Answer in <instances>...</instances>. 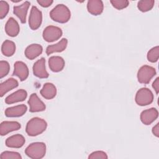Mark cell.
Masks as SVG:
<instances>
[{
  "instance_id": "cell-4",
  "label": "cell",
  "mask_w": 159,
  "mask_h": 159,
  "mask_svg": "<svg viewBox=\"0 0 159 159\" xmlns=\"http://www.w3.org/2000/svg\"><path fill=\"white\" fill-rule=\"evenodd\" d=\"M153 94L150 89L142 88L136 93L135 100L139 106H144L150 104L153 102Z\"/></svg>"
},
{
  "instance_id": "cell-14",
  "label": "cell",
  "mask_w": 159,
  "mask_h": 159,
  "mask_svg": "<svg viewBox=\"0 0 159 159\" xmlns=\"http://www.w3.org/2000/svg\"><path fill=\"white\" fill-rule=\"evenodd\" d=\"M27 96V93L23 89H19L10 95L7 96L5 99V102L7 104H11L24 101Z\"/></svg>"
},
{
  "instance_id": "cell-15",
  "label": "cell",
  "mask_w": 159,
  "mask_h": 159,
  "mask_svg": "<svg viewBox=\"0 0 159 159\" xmlns=\"http://www.w3.org/2000/svg\"><path fill=\"white\" fill-rule=\"evenodd\" d=\"M25 142L24 137L21 134H15L9 137L5 142L6 145L7 147L19 148L22 147Z\"/></svg>"
},
{
  "instance_id": "cell-26",
  "label": "cell",
  "mask_w": 159,
  "mask_h": 159,
  "mask_svg": "<svg viewBox=\"0 0 159 159\" xmlns=\"http://www.w3.org/2000/svg\"><path fill=\"white\" fill-rule=\"evenodd\" d=\"M147 60L151 63L157 62L159 58V47L156 46L152 48L147 53Z\"/></svg>"
},
{
  "instance_id": "cell-12",
  "label": "cell",
  "mask_w": 159,
  "mask_h": 159,
  "mask_svg": "<svg viewBox=\"0 0 159 159\" xmlns=\"http://www.w3.org/2000/svg\"><path fill=\"white\" fill-rule=\"evenodd\" d=\"M30 3L29 1H25L19 6H15L13 7V13L20 19L23 24L26 22V17L28 9L30 7Z\"/></svg>"
},
{
  "instance_id": "cell-21",
  "label": "cell",
  "mask_w": 159,
  "mask_h": 159,
  "mask_svg": "<svg viewBox=\"0 0 159 159\" xmlns=\"http://www.w3.org/2000/svg\"><path fill=\"white\" fill-rule=\"evenodd\" d=\"M40 94L46 99H52L57 94V88L52 83H46L40 90Z\"/></svg>"
},
{
  "instance_id": "cell-28",
  "label": "cell",
  "mask_w": 159,
  "mask_h": 159,
  "mask_svg": "<svg viewBox=\"0 0 159 159\" xmlns=\"http://www.w3.org/2000/svg\"><path fill=\"white\" fill-rule=\"evenodd\" d=\"M110 2L114 8L118 10L123 9L129 4V2L127 0H111Z\"/></svg>"
},
{
  "instance_id": "cell-24",
  "label": "cell",
  "mask_w": 159,
  "mask_h": 159,
  "mask_svg": "<svg viewBox=\"0 0 159 159\" xmlns=\"http://www.w3.org/2000/svg\"><path fill=\"white\" fill-rule=\"evenodd\" d=\"M16 44L14 42L6 40L3 42L1 46V52L6 57L12 56L16 52Z\"/></svg>"
},
{
  "instance_id": "cell-31",
  "label": "cell",
  "mask_w": 159,
  "mask_h": 159,
  "mask_svg": "<svg viewBox=\"0 0 159 159\" xmlns=\"http://www.w3.org/2000/svg\"><path fill=\"white\" fill-rule=\"evenodd\" d=\"M108 158L106 152L103 151H95L92 152L88 157L89 159H107Z\"/></svg>"
},
{
  "instance_id": "cell-25",
  "label": "cell",
  "mask_w": 159,
  "mask_h": 159,
  "mask_svg": "<svg viewBox=\"0 0 159 159\" xmlns=\"http://www.w3.org/2000/svg\"><path fill=\"white\" fill-rule=\"evenodd\" d=\"M155 1L153 0H142L137 3L138 9L142 12L150 11L154 6Z\"/></svg>"
},
{
  "instance_id": "cell-20",
  "label": "cell",
  "mask_w": 159,
  "mask_h": 159,
  "mask_svg": "<svg viewBox=\"0 0 159 159\" xmlns=\"http://www.w3.org/2000/svg\"><path fill=\"white\" fill-rule=\"evenodd\" d=\"M43 52V47L41 45L33 43L29 45L25 50V57L29 60H34L38 57Z\"/></svg>"
},
{
  "instance_id": "cell-1",
  "label": "cell",
  "mask_w": 159,
  "mask_h": 159,
  "mask_svg": "<svg viewBox=\"0 0 159 159\" xmlns=\"http://www.w3.org/2000/svg\"><path fill=\"white\" fill-rule=\"evenodd\" d=\"M47 127V122L40 117H33L26 124L25 132L31 137L39 135L43 133Z\"/></svg>"
},
{
  "instance_id": "cell-29",
  "label": "cell",
  "mask_w": 159,
  "mask_h": 159,
  "mask_svg": "<svg viewBox=\"0 0 159 159\" xmlns=\"http://www.w3.org/2000/svg\"><path fill=\"white\" fill-rule=\"evenodd\" d=\"M10 65L6 61L1 60L0 61V78L5 77L9 72Z\"/></svg>"
},
{
  "instance_id": "cell-13",
  "label": "cell",
  "mask_w": 159,
  "mask_h": 159,
  "mask_svg": "<svg viewBox=\"0 0 159 159\" xmlns=\"http://www.w3.org/2000/svg\"><path fill=\"white\" fill-rule=\"evenodd\" d=\"M21 125L16 121H3L0 125V134L3 136L7 134L20 129Z\"/></svg>"
},
{
  "instance_id": "cell-3",
  "label": "cell",
  "mask_w": 159,
  "mask_h": 159,
  "mask_svg": "<svg viewBox=\"0 0 159 159\" xmlns=\"http://www.w3.org/2000/svg\"><path fill=\"white\" fill-rule=\"evenodd\" d=\"M25 153L30 158H42L46 153V145L43 142L32 143L25 148Z\"/></svg>"
},
{
  "instance_id": "cell-9",
  "label": "cell",
  "mask_w": 159,
  "mask_h": 159,
  "mask_svg": "<svg viewBox=\"0 0 159 159\" xmlns=\"http://www.w3.org/2000/svg\"><path fill=\"white\" fill-rule=\"evenodd\" d=\"M158 117V111L156 108L152 107L143 111L140 116L141 122L145 125H150Z\"/></svg>"
},
{
  "instance_id": "cell-16",
  "label": "cell",
  "mask_w": 159,
  "mask_h": 159,
  "mask_svg": "<svg viewBox=\"0 0 159 159\" xmlns=\"http://www.w3.org/2000/svg\"><path fill=\"white\" fill-rule=\"evenodd\" d=\"M27 107L25 104H20L7 108L5 116L7 117H17L22 116L26 112Z\"/></svg>"
},
{
  "instance_id": "cell-2",
  "label": "cell",
  "mask_w": 159,
  "mask_h": 159,
  "mask_svg": "<svg viewBox=\"0 0 159 159\" xmlns=\"http://www.w3.org/2000/svg\"><path fill=\"white\" fill-rule=\"evenodd\" d=\"M50 16L55 22L66 23L71 17V12L66 6L63 4H59L51 10Z\"/></svg>"
},
{
  "instance_id": "cell-27",
  "label": "cell",
  "mask_w": 159,
  "mask_h": 159,
  "mask_svg": "<svg viewBox=\"0 0 159 159\" xmlns=\"http://www.w3.org/2000/svg\"><path fill=\"white\" fill-rule=\"evenodd\" d=\"M0 158L1 159H21V155L16 152L5 151L1 153Z\"/></svg>"
},
{
  "instance_id": "cell-5",
  "label": "cell",
  "mask_w": 159,
  "mask_h": 159,
  "mask_svg": "<svg viewBox=\"0 0 159 159\" xmlns=\"http://www.w3.org/2000/svg\"><path fill=\"white\" fill-rule=\"evenodd\" d=\"M156 73L155 68L149 65H143L139 68L137 72V80L142 84H148Z\"/></svg>"
},
{
  "instance_id": "cell-11",
  "label": "cell",
  "mask_w": 159,
  "mask_h": 159,
  "mask_svg": "<svg viewBox=\"0 0 159 159\" xmlns=\"http://www.w3.org/2000/svg\"><path fill=\"white\" fill-rule=\"evenodd\" d=\"M34 75L39 78H47L49 76L45 68V60L41 58L36 61L32 67Z\"/></svg>"
},
{
  "instance_id": "cell-32",
  "label": "cell",
  "mask_w": 159,
  "mask_h": 159,
  "mask_svg": "<svg viewBox=\"0 0 159 159\" xmlns=\"http://www.w3.org/2000/svg\"><path fill=\"white\" fill-rule=\"evenodd\" d=\"M37 3L43 7H48L53 3L52 0H38Z\"/></svg>"
},
{
  "instance_id": "cell-10",
  "label": "cell",
  "mask_w": 159,
  "mask_h": 159,
  "mask_svg": "<svg viewBox=\"0 0 159 159\" xmlns=\"http://www.w3.org/2000/svg\"><path fill=\"white\" fill-rule=\"evenodd\" d=\"M29 74V68L25 63L20 61H17L14 63L12 75L17 76L20 81H23L28 78Z\"/></svg>"
},
{
  "instance_id": "cell-18",
  "label": "cell",
  "mask_w": 159,
  "mask_h": 159,
  "mask_svg": "<svg viewBox=\"0 0 159 159\" xmlns=\"http://www.w3.org/2000/svg\"><path fill=\"white\" fill-rule=\"evenodd\" d=\"M64 59L60 56H52L48 59V66L51 71L53 72L61 71L65 67Z\"/></svg>"
},
{
  "instance_id": "cell-33",
  "label": "cell",
  "mask_w": 159,
  "mask_h": 159,
  "mask_svg": "<svg viewBox=\"0 0 159 159\" xmlns=\"http://www.w3.org/2000/svg\"><path fill=\"white\" fill-rule=\"evenodd\" d=\"M152 88L154 89L157 94H158L159 92V78L157 77L152 83Z\"/></svg>"
},
{
  "instance_id": "cell-8",
  "label": "cell",
  "mask_w": 159,
  "mask_h": 159,
  "mask_svg": "<svg viewBox=\"0 0 159 159\" xmlns=\"http://www.w3.org/2000/svg\"><path fill=\"white\" fill-rule=\"evenodd\" d=\"M28 104L31 112H41L45 110L46 106L43 102L39 98L36 93H32L29 99Z\"/></svg>"
},
{
  "instance_id": "cell-34",
  "label": "cell",
  "mask_w": 159,
  "mask_h": 159,
  "mask_svg": "<svg viewBox=\"0 0 159 159\" xmlns=\"http://www.w3.org/2000/svg\"><path fill=\"white\" fill-rule=\"evenodd\" d=\"M152 133L157 137H159V124L157 123L153 128H152Z\"/></svg>"
},
{
  "instance_id": "cell-22",
  "label": "cell",
  "mask_w": 159,
  "mask_h": 159,
  "mask_svg": "<svg viewBox=\"0 0 159 159\" xmlns=\"http://www.w3.org/2000/svg\"><path fill=\"white\" fill-rule=\"evenodd\" d=\"M67 45L68 40L66 38H63L58 43L48 45L46 48V53L47 55H50L53 53L61 52L66 49Z\"/></svg>"
},
{
  "instance_id": "cell-23",
  "label": "cell",
  "mask_w": 159,
  "mask_h": 159,
  "mask_svg": "<svg viewBox=\"0 0 159 159\" xmlns=\"http://www.w3.org/2000/svg\"><path fill=\"white\" fill-rule=\"evenodd\" d=\"M19 85V83L17 80L13 78H10L1 83L0 84V96L2 97L9 91L17 88Z\"/></svg>"
},
{
  "instance_id": "cell-6",
  "label": "cell",
  "mask_w": 159,
  "mask_h": 159,
  "mask_svg": "<svg viewBox=\"0 0 159 159\" xmlns=\"http://www.w3.org/2000/svg\"><path fill=\"white\" fill-rule=\"evenodd\" d=\"M62 34V30L60 27L54 25H48L44 29L42 37L46 42H52L58 40Z\"/></svg>"
},
{
  "instance_id": "cell-30",
  "label": "cell",
  "mask_w": 159,
  "mask_h": 159,
  "mask_svg": "<svg viewBox=\"0 0 159 159\" xmlns=\"http://www.w3.org/2000/svg\"><path fill=\"white\" fill-rule=\"evenodd\" d=\"M9 5L4 1H0V19H4L9 12Z\"/></svg>"
},
{
  "instance_id": "cell-7",
  "label": "cell",
  "mask_w": 159,
  "mask_h": 159,
  "mask_svg": "<svg viewBox=\"0 0 159 159\" xmlns=\"http://www.w3.org/2000/svg\"><path fill=\"white\" fill-rule=\"evenodd\" d=\"M42 22V13L35 6L30 9L29 17V25L31 29L37 30L40 27Z\"/></svg>"
},
{
  "instance_id": "cell-19",
  "label": "cell",
  "mask_w": 159,
  "mask_h": 159,
  "mask_svg": "<svg viewBox=\"0 0 159 159\" xmlns=\"http://www.w3.org/2000/svg\"><path fill=\"white\" fill-rule=\"evenodd\" d=\"M87 9L91 14L98 16L103 11V2L101 0H89L87 3Z\"/></svg>"
},
{
  "instance_id": "cell-17",
  "label": "cell",
  "mask_w": 159,
  "mask_h": 159,
  "mask_svg": "<svg viewBox=\"0 0 159 159\" xmlns=\"http://www.w3.org/2000/svg\"><path fill=\"white\" fill-rule=\"evenodd\" d=\"M5 31L7 35L14 37L17 36L20 31V27L17 21L13 17H10L5 25Z\"/></svg>"
}]
</instances>
